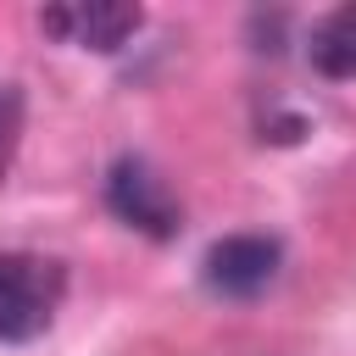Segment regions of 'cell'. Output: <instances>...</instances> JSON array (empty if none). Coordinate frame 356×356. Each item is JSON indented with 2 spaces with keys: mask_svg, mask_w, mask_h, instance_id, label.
<instances>
[{
  "mask_svg": "<svg viewBox=\"0 0 356 356\" xmlns=\"http://www.w3.org/2000/svg\"><path fill=\"white\" fill-rule=\"evenodd\" d=\"M67 295V267L33 250H0V345L39 339Z\"/></svg>",
  "mask_w": 356,
  "mask_h": 356,
  "instance_id": "obj_1",
  "label": "cell"
},
{
  "mask_svg": "<svg viewBox=\"0 0 356 356\" xmlns=\"http://www.w3.org/2000/svg\"><path fill=\"white\" fill-rule=\"evenodd\" d=\"M106 206L128 222V228H139V234H150V239H172L178 234V200L167 195V184L150 172V161H139V156H122V161H111V172H106Z\"/></svg>",
  "mask_w": 356,
  "mask_h": 356,
  "instance_id": "obj_2",
  "label": "cell"
},
{
  "mask_svg": "<svg viewBox=\"0 0 356 356\" xmlns=\"http://www.w3.org/2000/svg\"><path fill=\"white\" fill-rule=\"evenodd\" d=\"M278 239L267 234H228L206 250V289L211 295H228V300H250L261 295L273 278H278Z\"/></svg>",
  "mask_w": 356,
  "mask_h": 356,
  "instance_id": "obj_3",
  "label": "cell"
},
{
  "mask_svg": "<svg viewBox=\"0 0 356 356\" xmlns=\"http://www.w3.org/2000/svg\"><path fill=\"white\" fill-rule=\"evenodd\" d=\"M139 22H145L139 6H106V0H78V6H44L39 11V28L61 44H78V50H122L139 33Z\"/></svg>",
  "mask_w": 356,
  "mask_h": 356,
  "instance_id": "obj_4",
  "label": "cell"
},
{
  "mask_svg": "<svg viewBox=\"0 0 356 356\" xmlns=\"http://www.w3.org/2000/svg\"><path fill=\"white\" fill-rule=\"evenodd\" d=\"M312 67L334 83H356V6H339L312 28Z\"/></svg>",
  "mask_w": 356,
  "mask_h": 356,
  "instance_id": "obj_5",
  "label": "cell"
},
{
  "mask_svg": "<svg viewBox=\"0 0 356 356\" xmlns=\"http://www.w3.org/2000/svg\"><path fill=\"white\" fill-rule=\"evenodd\" d=\"M11 122H17V100H11L6 83H0V139H11Z\"/></svg>",
  "mask_w": 356,
  "mask_h": 356,
  "instance_id": "obj_6",
  "label": "cell"
}]
</instances>
